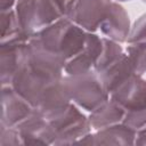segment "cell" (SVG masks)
Returning a JSON list of instances; mask_svg holds the SVG:
<instances>
[{"mask_svg":"<svg viewBox=\"0 0 146 146\" xmlns=\"http://www.w3.org/2000/svg\"><path fill=\"white\" fill-rule=\"evenodd\" d=\"M87 31L62 17L50 25L36 31L32 38L44 49L60 56L65 62L79 54L86 41Z\"/></svg>","mask_w":146,"mask_h":146,"instance_id":"1","label":"cell"},{"mask_svg":"<svg viewBox=\"0 0 146 146\" xmlns=\"http://www.w3.org/2000/svg\"><path fill=\"white\" fill-rule=\"evenodd\" d=\"M62 84L72 103L89 113L110 98L95 71L79 75L65 74L62 78Z\"/></svg>","mask_w":146,"mask_h":146,"instance_id":"2","label":"cell"},{"mask_svg":"<svg viewBox=\"0 0 146 146\" xmlns=\"http://www.w3.org/2000/svg\"><path fill=\"white\" fill-rule=\"evenodd\" d=\"M49 122L56 132L54 143L56 146L76 144L92 129L89 119L74 103H71L64 113Z\"/></svg>","mask_w":146,"mask_h":146,"instance_id":"3","label":"cell"},{"mask_svg":"<svg viewBox=\"0 0 146 146\" xmlns=\"http://www.w3.org/2000/svg\"><path fill=\"white\" fill-rule=\"evenodd\" d=\"M112 0H72L65 17L87 32L95 33L103 22Z\"/></svg>","mask_w":146,"mask_h":146,"instance_id":"4","label":"cell"},{"mask_svg":"<svg viewBox=\"0 0 146 146\" xmlns=\"http://www.w3.org/2000/svg\"><path fill=\"white\" fill-rule=\"evenodd\" d=\"M52 82H56V80H50L47 76L34 72L25 62V64L15 74L11 81V87L35 108L43 90Z\"/></svg>","mask_w":146,"mask_h":146,"instance_id":"5","label":"cell"},{"mask_svg":"<svg viewBox=\"0 0 146 146\" xmlns=\"http://www.w3.org/2000/svg\"><path fill=\"white\" fill-rule=\"evenodd\" d=\"M16 129L19 132L23 145H54L56 140V132L52 125L35 108Z\"/></svg>","mask_w":146,"mask_h":146,"instance_id":"6","label":"cell"},{"mask_svg":"<svg viewBox=\"0 0 146 146\" xmlns=\"http://www.w3.org/2000/svg\"><path fill=\"white\" fill-rule=\"evenodd\" d=\"M34 107L17 94L11 86L1 88V123L5 127L16 128L29 117Z\"/></svg>","mask_w":146,"mask_h":146,"instance_id":"7","label":"cell"},{"mask_svg":"<svg viewBox=\"0 0 146 146\" xmlns=\"http://www.w3.org/2000/svg\"><path fill=\"white\" fill-rule=\"evenodd\" d=\"M110 98L124 111L146 108V81L141 75L132 74L110 94Z\"/></svg>","mask_w":146,"mask_h":146,"instance_id":"8","label":"cell"},{"mask_svg":"<svg viewBox=\"0 0 146 146\" xmlns=\"http://www.w3.org/2000/svg\"><path fill=\"white\" fill-rule=\"evenodd\" d=\"M100 50L102 38L98 36L96 33L87 32L82 50L66 62L64 73L67 75H79L94 71Z\"/></svg>","mask_w":146,"mask_h":146,"instance_id":"9","label":"cell"},{"mask_svg":"<svg viewBox=\"0 0 146 146\" xmlns=\"http://www.w3.org/2000/svg\"><path fill=\"white\" fill-rule=\"evenodd\" d=\"M71 103L72 100L63 87L60 79L59 81L50 83L43 90L35 110L48 121H51L64 113Z\"/></svg>","mask_w":146,"mask_h":146,"instance_id":"10","label":"cell"},{"mask_svg":"<svg viewBox=\"0 0 146 146\" xmlns=\"http://www.w3.org/2000/svg\"><path fill=\"white\" fill-rule=\"evenodd\" d=\"M136 135L133 130L124 125L122 122L116 123L99 130L95 133L89 132L81 138L76 144L82 145H114V146H130L135 145Z\"/></svg>","mask_w":146,"mask_h":146,"instance_id":"11","label":"cell"},{"mask_svg":"<svg viewBox=\"0 0 146 146\" xmlns=\"http://www.w3.org/2000/svg\"><path fill=\"white\" fill-rule=\"evenodd\" d=\"M130 29L131 26L128 13L119 2L112 1L103 22L99 25L100 32L106 38L121 43L127 41Z\"/></svg>","mask_w":146,"mask_h":146,"instance_id":"12","label":"cell"},{"mask_svg":"<svg viewBox=\"0 0 146 146\" xmlns=\"http://www.w3.org/2000/svg\"><path fill=\"white\" fill-rule=\"evenodd\" d=\"M26 43H0L1 86H11L17 71L26 62Z\"/></svg>","mask_w":146,"mask_h":146,"instance_id":"13","label":"cell"},{"mask_svg":"<svg viewBox=\"0 0 146 146\" xmlns=\"http://www.w3.org/2000/svg\"><path fill=\"white\" fill-rule=\"evenodd\" d=\"M132 74H136L132 64L128 55L123 52L117 60H115L112 65H110L106 70H104L97 75L99 76L105 90L110 95Z\"/></svg>","mask_w":146,"mask_h":146,"instance_id":"14","label":"cell"},{"mask_svg":"<svg viewBox=\"0 0 146 146\" xmlns=\"http://www.w3.org/2000/svg\"><path fill=\"white\" fill-rule=\"evenodd\" d=\"M125 111L113 99L108 98L105 103L99 105L88 116L90 125L95 130H99L116 123H121Z\"/></svg>","mask_w":146,"mask_h":146,"instance_id":"15","label":"cell"},{"mask_svg":"<svg viewBox=\"0 0 146 146\" xmlns=\"http://www.w3.org/2000/svg\"><path fill=\"white\" fill-rule=\"evenodd\" d=\"M1 34L0 43H26L32 38L31 34L23 31L21 27L15 9L0 10Z\"/></svg>","mask_w":146,"mask_h":146,"instance_id":"16","label":"cell"},{"mask_svg":"<svg viewBox=\"0 0 146 146\" xmlns=\"http://www.w3.org/2000/svg\"><path fill=\"white\" fill-rule=\"evenodd\" d=\"M123 54V49L119 42L111 40L108 38H102V50L95 64L94 71L99 74L104 70H106L110 65H112L115 60H117Z\"/></svg>","mask_w":146,"mask_h":146,"instance_id":"17","label":"cell"},{"mask_svg":"<svg viewBox=\"0 0 146 146\" xmlns=\"http://www.w3.org/2000/svg\"><path fill=\"white\" fill-rule=\"evenodd\" d=\"M35 3L36 0H16L15 3V13L21 27L31 35L35 33Z\"/></svg>","mask_w":146,"mask_h":146,"instance_id":"18","label":"cell"},{"mask_svg":"<svg viewBox=\"0 0 146 146\" xmlns=\"http://www.w3.org/2000/svg\"><path fill=\"white\" fill-rule=\"evenodd\" d=\"M125 54L132 64L135 73L143 75L146 72V43H129Z\"/></svg>","mask_w":146,"mask_h":146,"instance_id":"19","label":"cell"},{"mask_svg":"<svg viewBox=\"0 0 146 146\" xmlns=\"http://www.w3.org/2000/svg\"><path fill=\"white\" fill-rule=\"evenodd\" d=\"M122 123L135 132L146 129V108L125 111Z\"/></svg>","mask_w":146,"mask_h":146,"instance_id":"20","label":"cell"},{"mask_svg":"<svg viewBox=\"0 0 146 146\" xmlns=\"http://www.w3.org/2000/svg\"><path fill=\"white\" fill-rule=\"evenodd\" d=\"M129 43H146V14L141 15L131 26L127 41Z\"/></svg>","mask_w":146,"mask_h":146,"instance_id":"21","label":"cell"},{"mask_svg":"<svg viewBox=\"0 0 146 146\" xmlns=\"http://www.w3.org/2000/svg\"><path fill=\"white\" fill-rule=\"evenodd\" d=\"M0 145L1 146H18L23 145L19 132L16 128L5 127L0 124Z\"/></svg>","mask_w":146,"mask_h":146,"instance_id":"22","label":"cell"},{"mask_svg":"<svg viewBox=\"0 0 146 146\" xmlns=\"http://www.w3.org/2000/svg\"><path fill=\"white\" fill-rule=\"evenodd\" d=\"M135 145H140V146H146V129L140 130L136 135V140Z\"/></svg>","mask_w":146,"mask_h":146,"instance_id":"23","label":"cell"},{"mask_svg":"<svg viewBox=\"0 0 146 146\" xmlns=\"http://www.w3.org/2000/svg\"><path fill=\"white\" fill-rule=\"evenodd\" d=\"M52 1L59 7V9L63 11V14H64V16H65L66 10H67V7L70 6V3H71L72 0H52Z\"/></svg>","mask_w":146,"mask_h":146,"instance_id":"24","label":"cell"},{"mask_svg":"<svg viewBox=\"0 0 146 146\" xmlns=\"http://www.w3.org/2000/svg\"><path fill=\"white\" fill-rule=\"evenodd\" d=\"M16 0H0V10H6L15 7Z\"/></svg>","mask_w":146,"mask_h":146,"instance_id":"25","label":"cell"},{"mask_svg":"<svg viewBox=\"0 0 146 146\" xmlns=\"http://www.w3.org/2000/svg\"><path fill=\"white\" fill-rule=\"evenodd\" d=\"M116 1H119V2H127V1H130V0H116Z\"/></svg>","mask_w":146,"mask_h":146,"instance_id":"26","label":"cell"},{"mask_svg":"<svg viewBox=\"0 0 146 146\" xmlns=\"http://www.w3.org/2000/svg\"><path fill=\"white\" fill-rule=\"evenodd\" d=\"M141 1H143V2H144V3H146V0H141Z\"/></svg>","mask_w":146,"mask_h":146,"instance_id":"27","label":"cell"}]
</instances>
